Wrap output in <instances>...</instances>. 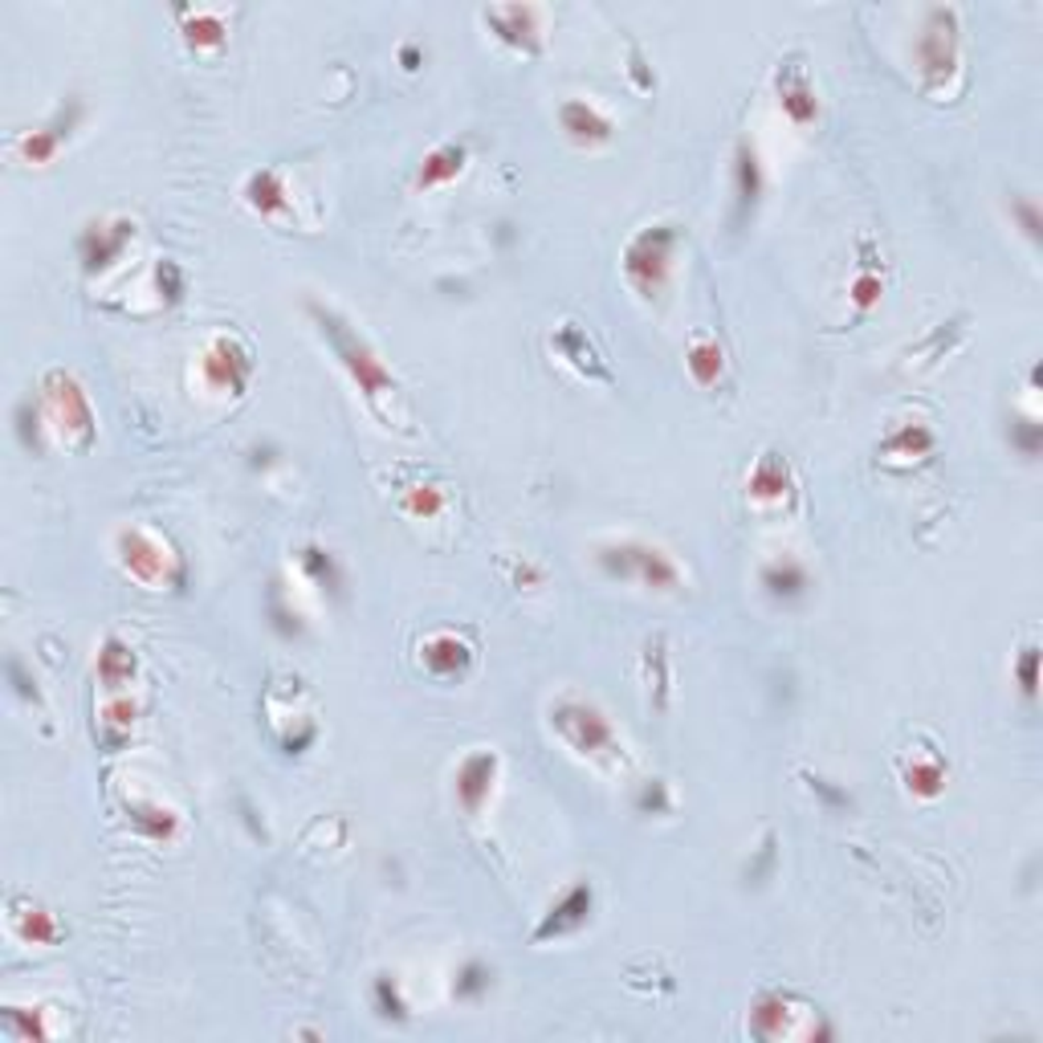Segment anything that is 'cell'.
<instances>
[{"mask_svg":"<svg viewBox=\"0 0 1043 1043\" xmlns=\"http://www.w3.org/2000/svg\"><path fill=\"white\" fill-rule=\"evenodd\" d=\"M669 233L665 228H656V233H644L641 241L632 245V254H628V273L636 281H644V273L653 269V273H660L665 269V261H669Z\"/></svg>","mask_w":1043,"mask_h":1043,"instance_id":"cell-4","label":"cell"},{"mask_svg":"<svg viewBox=\"0 0 1043 1043\" xmlns=\"http://www.w3.org/2000/svg\"><path fill=\"white\" fill-rule=\"evenodd\" d=\"M562 119H567V127H571L579 139H588V135H591V139H600V135H607V127H603V122L595 119L591 110H583V107H567V110H562Z\"/></svg>","mask_w":1043,"mask_h":1043,"instance_id":"cell-7","label":"cell"},{"mask_svg":"<svg viewBox=\"0 0 1043 1043\" xmlns=\"http://www.w3.org/2000/svg\"><path fill=\"white\" fill-rule=\"evenodd\" d=\"M322 335H331L335 338V347H338V355H343V363H347L351 372H355V379H359V388L367 391V396H379L375 388H384L388 384V372L379 367V363L363 351V343H355V335H347L343 331V322H335L331 314H322Z\"/></svg>","mask_w":1043,"mask_h":1043,"instance_id":"cell-2","label":"cell"},{"mask_svg":"<svg viewBox=\"0 0 1043 1043\" xmlns=\"http://www.w3.org/2000/svg\"><path fill=\"white\" fill-rule=\"evenodd\" d=\"M588 910H591V893H588V889H576V893L567 896L559 910H555L559 917H550V922L542 925V937H547V934H562V929L579 925L583 917H588Z\"/></svg>","mask_w":1043,"mask_h":1043,"instance_id":"cell-6","label":"cell"},{"mask_svg":"<svg viewBox=\"0 0 1043 1043\" xmlns=\"http://www.w3.org/2000/svg\"><path fill=\"white\" fill-rule=\"evenodd\" d=\"M490 778H494V759H485V754L469 759L465 771H461V787H456L469 811H477V807H482L485 791H490Z\"/></svg>","mask_w":1043,"mask_h":1043,"instance_id":"cell-5","label":"cell"},{"mask_svg":"<svg viewBox=\"0 0 1043 1043\" xmlns=\"http://www.w3.org/2000/svg\"><path fill=\"white\" fill-rule=\"evenodd\" d=\"M555 725L579 754H600L603 746H612V725L603 722V713L595 706L567 701V706L555 709Z\"/></svg>","mask_w":1043,"mask_h":1043,"instance_id":"cell-1","label":"cell"},{"mask_svg":"<svg viewBox=\"0 0 1043 1043\" xmlns=\"http://www.w3.org/2000/svg\"><path fill=\"white\" fill-rule=\"evenodd\" d=\"M603 562L612 567L615 576H641L644 583H673L677 579V571L669 567V559L660 555V550H648V547H620V550H607L603 555Z\"/></svg>","mask_w":1043,"mask_h":1043,"instance_id":"cell-3","label":"cell"}]
</instances>
